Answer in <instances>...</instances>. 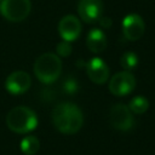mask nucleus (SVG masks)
I'll return each mask as SVG.
<instances>
[{
	"mask_svg": "<svg viewBox=\"0 0 155 155\" xmlns=\"http://www.w3.org/2000/svg\"><path fill=\"white\" fill-rule=\"evenodd\" d=\"M52 122L61 133L74 134L82 127L84 115L76 104L64 102L54 107L52 111Z\"/></svg>",
	"mask_w": 155,
	"mask_h": 155,
	"instance_id": "f257e3e1",
	"label": "nucleus"
},
{
	"mask_svg": "<svg viewBox=\"0 0 155 155\" xmlns=\"http://www.w3.org/2000/svg\"><path fill=\"white\" fill-rule=\"evenodd\" d=\"M6 125L15 133H29L36 128L38 116L35 111L28 107H15L6 115Z\"/></svg>",
	"mask_w": 155,
	"mask_h": 155,
	"instance_id": "f03ea898",
	"label": "nucleus"
},
{
	"mask_svg": "<svg viewBox=\"0 0 155 155\" xmlns=\"http://www.w3.org/2000/svg\"><path fill=\"white\" fill-rule=\"evenodd\" d=\"M36 79L42 84H52L62 73V61L54 53H44L36 58L33 67Z\"/></svg>",
	"mask_w": 155,
	"mask_h": 155,
	"instance_id": "7ed1b4c3",
	"label": "nucleus"
},
{
	"mask_svg": "<svg viewBox=\"0 0 155 155\" xmlns=\"http://www.w3.org/2000/svg\"><path fill=\"white\" fill-rule=\"evenodd\" d=\"M31 10L30 0H1L0 13L8 22L24 21Z\"/></svg>",
	"mask_w": 155,
	"mask_h": 155,
	"instance_id": "20e7f679",
	"label": "nucleus"
},
{
	"mask_svg": "<svg viewBox=\"0 0 155 155\" xmlns=\"http://www.w3.org/2000/svg\"><path fill=\"white\" fill-rule=\"evenodd\" d=\"M109 122L117 131H128L134 125V119L130 108L122 103L111 107L109 111Z\"/></svg>",
	"mask_w": 155,
	"mask_h": 155,
	"instance_id": "39448f33",
	"label": "nucleus"
},
{
	"mask_svg": "<svg viewBox=\"0 0 155 155\" xmlns=\"http://www.w3.org/2000/svg\"><path fill=\"white\" fill-rule=\"evenodd\" d=\"M136 87V79L131 71L124 70L114 74L109 81V91L116 97L130 94Z\"/></svg>",
	"mask_w": 155,
	"mask_h": 155,
	"instance_id": "423d86ee",
	"label": "nucleus"
},
{
	"mask_svg": "<svg viewBox=\"0 0 155 155\" xmlns=\"http://www.w3.org/2000/svg\"><path fill=\"white\" fill-rule=\"evenodd\" d=\"M121 27H122V34L125 39H127L128 41L139 40L143 36L145 29L143 18L137 13H130L125 16Z\"/></svg>",
	"mask_w": 155,
	"mask_h": 155,
	"instance_id": "0eeeda50",
	"label": "nucleus"
},
{
	"mask_svg": "<svg viewBox=\"0 0 155 155\" xmlns=\"http://www.w3.org/2000/svg\"><path fill=\"white\" fill-rule=\"evenodd\" d=\"M58 33L62 40L65 41H75L79 39L81 34V22L74 15H67L61 18L58 23Z\"/></svg>",
	"mask_w": 155,
	"mask_h": 155,
	"instance_id": "6e6552de",
	"label": "nucleus"
},
{
	"mask_svg": "<svg viewBox=\"0 0 155 155\" xmlns=\"http://www.w3.org/2000/svg\"><path fill=\"white\" fill-rule=\"evenodd\" d=\"M31 86V78L27 71L17 70L11 73L6 81H5V88L11 94H22L29 90Z\"/></svg>",
	"mask_w": 155,
	"mask_h": 155,
	"instance_id": "1a4fd4ad",
	"label": "nucleus"
},
{
	"mask_svg": "<svg viewBox=\"0 0 155 155\" xmlns=\"http://www.w3.org/2000/svg\"><path fill=\"white\" fill-rule=\"evenodd\" d=\"M78 13L85 23L97 22L103 16V2L102 0H80Z\"/></svg>",
	"mask_w": 155,
	"mask_h": 155,
	"instance_id": "9d476101",
	"label": "nucleus"
},
{
	"mask_svg": "<svg viewBox=\"0 0 155 155\" xmlns=\"http://www.w3.org/2000/svg\"><path fill=\"white\" fill-rule=\"evenodd\" d=\"M86 73L90 80L97 85L107 82L110 74L107 63L99 57H94L88 61V63L86 64Z\"/></svg>",
	"mask_w": 155,
	"mask_h": 155,
	"instance_id": "9b49d317",
	"label": "nucleus"
},
{
	"mask_svg": "<svg viewBox=\"0 0 155 155\" xmlns=\"http://www.w3.org/2000/svg\"><path fill=\"white\" fill-rule=\"evenodd\" d=\"M107 36L102 29L93 28L88 31L86 38L87 48L93 53H101L107 48Z\"/></svg>",
	"mask_w": 155,
	"mask_h": 155,
	"instance_id": "f8f14e48",
	"label": "nucleus"
},
{
	"mask_svg": "<svg viewBox=\"0 0 155 155\" xmlns=\"http://www.w3.org/2000/svg\"><path fill=\"white\" fill-rule=\"evenodd\" d=\"M21 150L25 155H35L40 149V142L35 136H27L21 140Z\"/></svg>",
	"mask_w": 155,
	"mask_h": 155,
	"instance_id": "ddd939ff",
	"label": "nucleus"
},
{
	"mask_svg": "<svg viewBox=\"0 0 155 155\" xmlns=\"http://www.w3.org/2000/svg\"><path fill=\"white\" fill-rule=\"evenodd\" d=\"M127 107L132 114H143L149 109V101L144 96H136L130 101Z\"/></svg>",
	"mask_w": 155,
	"mask_h": 155,
	"instance_id": "4468645a",
	"label": "nucleus"
},
{
	"mask_svg": "<svg viewBox=\"0 0 155 155\" xmlns=\"http://www.w3.org/2000/svg\"><path fill=\"white\" fill-rule=\"evenodd\" d=\"M120 65L124 70H133L138 65V56L132 51H126L120 58Z\"/></svg>",
	"mask_w": 155,
	"mask_h": 155,
	"instance_id": "2eb2a0df",
	"label": "nucleus"
},
{
	"mask_svg": "<svg viewBox=\"0 0 155 155\" xmlns=\"http://www.w3.org/2000/svg\"><path fill=\"white\" fill-rule=\"evenodd\" d=\"M71 45L69 41H65V40H62L61 42H58L57 47H56V52H57V56L61 58V57H69L71 54Z\"/></svg>",
	"mask_w": 155,
	"mask_h": 155,
	"instance_id": "dca6fc26",
	"label": "nucleus"
},
{
	"mask_svg": "<svg viewBox=\"0 0 155 155\" xmlns=\"http://www.w3.org/2000/svg\"><path fill=\"white\" fill-rule=\"evenodd\" d=\"M78 88H79V85H78V81L74 78L69 76L68 79L64 80V82H63V90H64L65 93L73 94V93H75L78 91Z\"/></svg>",
	"mask_w": 155,
	"mask_h": 155,
	"instance_id": "f3484780",
	"label": "nucleus"
},
{
	"mask_svg": "<svg viewBox=\"0 0 155 155\" xmlns=\"http://www.w3.org/2000/svg\"><path fill=\"white\" fill-rule=\"evenodd\" d=\"M98 22H99V24L104 28V29H108L110 25H111V19L110 18H108V17H101L99 19H98Z\"/></svg>",
	"mask_w": 155,
	"mask_h": 155,
	"instance_id": "a211bd4d",
	"label": "nucleus"
},
{
	"mask_svg": "<svg viewBox=\"0 0 155 155\" xmlns=\"http://www.w3.org/2000/svg\"><path fill=\"white\" fill-rule=\"evenodd\" d=\"M0 1H1V0H0Z\"/></svg>",
	"mask_w": 155,
	"mask_h": 155,
	"instance_id": "6ab92c4d",
	"label": "nucleus"
}]
</instances>
